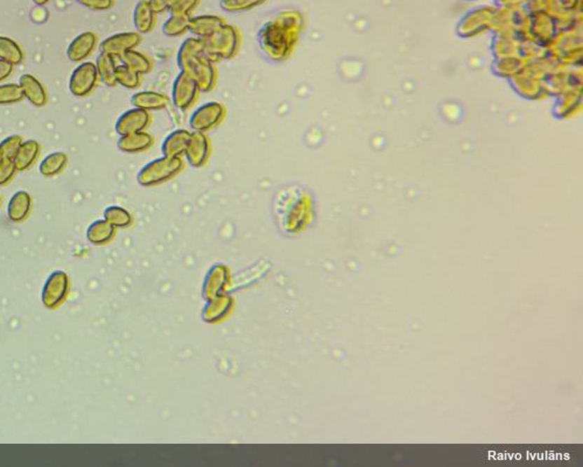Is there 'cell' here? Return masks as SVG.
<instances>
[{
    "label": "cell",
    "instance_id": "obj_1",
    "mask_svg": "<svg viewBox=\"0 0 583 467\" xmlns=\"http://www.w3.org/2000/svg\"><path fill=\"white\" fill-rule=\"evenodd\" d=\"M302 27L301 14L296 11H284L265 22L258 32V42L268 59L284 61L291 56L299 32Z\"/></svg>",
    "mask_w": 583,
    "mask_h": 467
},
{
    "label": "cell",
    "instance_id": "obj_2",
    "mask_svg": "<svg viewBox=\"0 0 583 467\" xmlns=\"http://www.w3.org/2000/svg\"><path fill=\"white\" fill-rule=\"evenodd\" d=\"M177 63L180 71L198 84L200 92H209L216 87V68L205 54L201 39H186L177 50Z\"/></svg>",
    "mask_w": 583,
    "mask_h": 467
},
{
    "label": "cell",
    "instance_id": "obj_3",
    "mask_svg": "<svg viewBox=\"0 0 583 467\" xmlns=\"http://www.w3.org/2000/svg\"><path fill=\"white\" fill-rule=\"evenodd\" d=\"M205 54L212 62L229 60L236 55L240 46V35L236 27L224 24L207 38L201 39Z\"/></svg>",
    "mask_w": 583,
    "mask_h": 467
},
{
    "label": "cell",
    "instance_id": "obj_4",
    "mask_svg": "<svg viewBox=\"0 0 583 467\" xmlns=\"http://www.w3.org/2000/svg\"><path fill=\"white\" fill-rule=\"evenodd\" d=\"M184 169L181 158L161 156L146 163L137 175V181L143 187H156L177 176Z\"/></svg>",
    "mask_w": 583,
    "mask_h": 467
},
{
    "label": "cell",
    "instance_id": "obj_5",
    "mask_svg": "<svg viewBox=\"0 0 583 467\" xmlns=\"http://www.w3.org/2000/svg\"><path fill=\"white\" fill-rule=\"evenodd\" d=\"M226 117V108L219 102H208L198 106L189 118V125L193 131H212L217 127Z\"/></svg>",
    "mask_w": 583,
    "mask_h": 467
},
{
    "label": "cell",
    "instance_id": "obj_6",
    "mask_svg": "<svg viewBox=\"0 0 583 467\" xmlns=\"http://www.w3.org/2000/svg\"><path fill=\"white\" fill-rule=\"evenodd\" d=\"M69 291V277L63 270L49 275L42 291V303L46 308L56 309L62 305Z\"/></svg>",
    "mask_w": 583,
    "mask_h": 467
},
{
    "label": "cell",
    "instance_id": "obj_7",
    "mask_svg": "<svg viewBox=\"0 0 583 467\" xmlns=\"http://www.w3.org/2000/svg\"><path fill=\"white\" fill-rule=\"evenodd\" d=\"M198 92L200 90L195 81L188 76L187 74L180 71L175 77L172 88V102L174 106L186 111L194 105L198 99Z\"/></svg>",
    "mask_w": 583,
    "mask_h": 467
},
{
    "label": "cell",
    "instance_id": "obj_8",
    "mask_svg": "<svg viewBox=\"0 0 583 467\" xmlns=\"http://www.w3.org/2000/svg\"><path fill=\"white\" fill-rule=\"evenodd\" d=\"M98 81L96 64L92 62H84L74 70L70 77V92L76 97H83L94 90Z\"/></svg>",
    "mask_w": 583,
    "mask_h": 467
},
{
    "label": "cell",
    "instance_id": "obj_9",
    "mask_svg": "<svg viewBox=\"0 0 583 467\" xmlns=\"http://www.w3.org/2000/svg\"><path fill=\"white\" fill-rule=\"evenodd\" d=\"M184 155L193 168H202L205 166L210 155V141L205 133L191 132Z\"/></svg>",
    "mask_w": 583,
    "mask_h": 467
},
{
    "label": "cell",
    "instance_id": "obj_10",
    "mask_svg": "<svg viewBox=\"0 0 583 467\" xmlns=\"http://www.w3.org/2000/svg\"><path fill=\"white\" fill-rule=\"evenodd\" d=\"M151 123L149 112L143 109L133 108L124 112L116 123V132L119 135L132 134L145 131Z\"/></svg>",
    "mask_w": 583,
    "mask_h": 467
},
{
    "label": "cell",
    "instance_id": "obj_11",
    "mask_svg": "<svg viewBox=\"0 0 583 467\" xmlns=\"http://www.w3.org/2000/svg\"><path fill=\"white\" fill-rule=\"evenodd\" d=\"M142 41L139 33L136 32H124L118 34L111 35L101 42L100 49L101 53L108 55L121 56L123 53L128 52L139 45Z\"/></svg>",
    "mask_w": 583,
    "mask_h": 467
},
{
    "label": "cell",
    "instance_id": "obj_12",
    "mask_svg": "<svg viewBox=\"0 0 583 467\" xmlns=\"http://www.w3.org/2000/svg\"><path fill=\"white\" fill-rule=\"evenodd\" d=\"M96 41H97V38L92 32H84L74 39L68 47V50H67L68 59L73 62H81L87 59L94 50Z\"/></svg>",
    "mask_w": 583,
    "mask_h": 467
},
{
    "label": "cell",
    "instance_id": "obj_13",
    "mask_svg": "<svg viewBox=\"0 0 583 467\" xmlns=\"http://www.w3.org/2000/svg\"><path fill=\"white\" fill-rule=\"evenodd\" d=\"M191 134V132L181 128L167 135L161 145V152L163 155L170 156V158H181V155L186 152Z\"/></svg>",
    "mask_w": 583,
    "mask_h": 467
},
{
    "label": "cell",
    "instance_id": "obj_14",
    "mask_svg": "<svg viewBox=\"0 0 583 467\" xmlns=\"http://www.w3.org/2000/svg\"><path fill=\"white\" fill-rule=\"evenodd\" d=\"M224 24L226 21L217 15H198L189 19L188 31L191 32L196 38L205 39Z\"/></svg>",
    "mask_w": 583,
    "mask_h": 467
},
{
    "label": "cell",
    "instance_id": "obj_15",
    "mask_svg": "<svg viewBox=\"0 0 583 467\" xmlns=\"http://www.w3.org/2000/svg\"><path fill=\"white\" fill-rule=\"evenodd\" d=\"M19 85L22 89L25 97L27 98L34 106L41 108L47 104L48 98H47L45 88L42 87V84L33 75H29V74L22 75L20 77Z\"/></svg>",
    "mask_w": 583,
    "mask_h": 467
},
{
    "label": "cell",
    "instance_id": "obj_16",
    "mask_svg": "<svg viewBox=\"0 0 583 467\" xmlns=\"http://www.w3.org/2000/svg\"><path fill=\"white\" fill-rule=\"evenodd\" d=\"M135 108L143 109L146 111H159L168 106V98L156 91H140L132 95L130 99Z\"/></svg>",
    "mask_w": 583,
    "mask_h": 467
},
{
    "label": "cell",
    "instance_id": "obj_17",
    "mask_svg": "<svg viewBox=\"0 0 583 467\" xmlns=\"http://www.w3.org/2000/svg\"><path fill=\"white\" fill-rule=\"evenodd\" d=\"M153 137L146 132H137L132 134L121 135L117 147L119 151L125 153H142L151 148L153 145Z\"/></svg>",
    "mask_w": 583,
    "mask_h": 467
},
{
    "label": "cell",
    "instance_id": "obj_18",
    "mask_svg": "<svg viewBox=\"0 0 583 467\" xmlns=\"http://www.w3.org/2000/svg\"><path fill=\"white\" fill-rule=\"evenodd\" d=\"M31 196L26 191H17L11 197L7 207V216L14 223L24 222L31 211Z\"/></svg>",
    "mask_w": 583,
    "mask_h": 467
},
{
    "label": "cell",
    "instance_id": "obj_19",
    "mask_svg": "<svg viewBox=\"0 0 583 467\" xmlns=\"http://www.w3.org/2000/svg\"><path fill=\"white\" fill-rule=\"evenodd\" d=\"M156 14L149 5V0H140L133 12V24L137 31L142 34L152 31L156 24Z\"/></svg>",
    "mask_w": 583,
    "mask_h": 467
},
{
    "label": "cell",
    "instance_id": "obj_20",
    "mask_svg": "<svg viewBox=\"0 0 583 467\" xmlns=\"http://www.w3.org/2000/svg\"><path fill=\"white\" fill-rule=\"evenodd\" d=\"M40 145L35 140H26L18 149L17 155L13 159L14 167L19 172L31 168L32 165L38 159Z\"/></svg>",
    "mask_w": 583,
    "mask_h": 467
},
{
    "label": "cell",
    "instance_id": "obj_21",
    "mask_svg": "<svg viewBox=\"0 0 583 467\" xmlns=\"http://www.w3.org/2000/svg\"><path fill=\"white\" fill-rule=\"evenodd\" d=\"M119 59L122 61V64L139 75L149 74L152 69L151 60L147 59L144 54L137 52L135 49H130L128 52L123 53L122 55L119 56Z\"/></svg>",
    "mask_w": 583,
    "mask_h": 467
},
{
    "label": "cell",
    "instance_id": "obj_22",
    "mask_svg": "<svg viewBox=\"0 0 583 467\" xmlns=\"http://www.w3.org/2000/svg\"><path fill=\"white\" fill-rule=\"evenodd\" d=\"M96 68H97L98 77H101L102 82L108 87H115L117 84V82H116V68H117V66H116L115 57L108 55L105 53H101L97 56Z\"/></svg>",
    "mask_w": 583,
    "mask_h": 467
},
{
    "label": "cell",
    "instance_id": "obj_23",
    "mask_svg": "<svg viewBox=\"0 0 583 467\" xmlns=\"http://www.w3.org/2000/svg\"><path fill=\"white\" fill-rule=\"evenodd\" d=\"M68 156L62 152L50 153L40 163V173L46 177L55 176L67 166Z\"/></svg>",
    "mask_w": 583,
    "mask_h": 467
},
{
    "label": "cell",
    "instance_id": "obj_24",
    "mask_svg": "<svg viewBox=\"0 0 583 467\" xmlns=\"http://www.w3.org/2000/svg\"><path fill=\"white\" fill-rule=\"evenodd\" d=\"M0 60L18 66L24 60V53L13 40L6 36H0Z\"/></svg>",
    "mask_w": 583,
    "mask_h": 467
},
{
    "label": "cell",
    "instance_id": "obj_25",
    "mask_svg": "<svg viewBox=\"0 0 583 467\" xmlns=\"http://www.w3.org/2000/svg\"><path fill=\"white\" fill-rule=\"evenodd\" d=\"M114 233L115 230L108 221H97L89 226L87 237L92 244H104L111 239Z\"/></svg>",
    "mask_w": 583,
    "mask_h": 467
},
{
    "label": "cell",
    "instance_id": "obj_26",
    "mask_svg": "<svg viewBox=\"0 0 583 467\" xmlns=\"http://www.w3.org/2000/svg\"><path fill=\"white\" fill-rule=\"evenodd\" d=\"M189 15H170L163 26V34L170 38H175L184 34L188 31Z\"/></svg>",
    "mask_w": 583,
    "mask_h": 467
},
{
    "label": "cell",
    "instance_id": "obj_27",
    "mask_svg": "<svg viewBox=\"0 0 583 467\" xmlns=\"http://www.w3.org/2000/svg\"><path fill=\"white\" fill-rule=\"evenodd\" d=\"M116 82L126 89H136L139 87L140 75L122 64L116 68Z\"/></svg>",
    "mask_w": 583,
    "mask_h": 467
},
{
    "label": "cell",
    "instance_id": "obj_28",
    "mask_svg": "<svg viewBox=\"0 0 583 467\" xmlns=\"http://www.w3.org/2000/svg\"><path fill=\"white\" fill-rule=\"evenodd\" d=\"M22 144L20 135H10L0 142V161H13Z\"/></svg>",
    "mask_w": 583,
    "mask_h": 467
},
{
    "label": "cell",
    "instance_id": "obj_29",
    "mask_svg": "<svg viewBox=\"0 0 583 467\" xmlns=\"http://www.w3.org/2000/svg\"><path fill=\"white\" fill-rule=\"evenodd\" d=\"M24 97V92L19 84L8 83L0 85V105L19 103Z\"/></svg>",
    "mask_w": 583,
    "mask_h": 467
},
{
    "label": "cell",
    "instance_id": "obj_30",
    "mask_svg": "<svg viewBox=\"0 0 583 467\" xmlns=\"http://www.w3.org/2000/svg\"><path fill=\"white\" fill-rule=\"evenodd\" d=\"M265 0H221L219 6L226 12H243L259 6Z\"/></svg>",
    "mask_w": 583,
    "mask_h": 467
},
{
    "label": "cell",
    "instance_id": "obj_31",
    "mask_svg": "<svg viewBox=\"0 0 583 467\" xmlns=\"http://www.w3.org/2000/svg\"><path fill=\"white\" fill-rule=\"evenodd\" d=\"M104 217L112 225L126 226L131 223L129 212L119 207H110L104 211Z\"/></svg>",
    "mask_w": 583,
    "mask_h": 467
},
{
    "label": "cell",
    "instance_id": "obj_32",
    "mask_svg": "<svg viewBox=\"0 0 583 467\" xmlns=\"http://www.w3.org/2000/svg\"><path fill=\"white\" fill-rule=\"evenodd\" d=\"M198 3L200 0H174L168 11L170 15H189Z\"/></svg>",
    "mask_w": 583,
    "mask_h": 467
},
{
    "label": "cell",
    "instance_id": "obj_33",
    "mask_svg": "<svg viewBox=\"0 0 583 467\" xmlns=\"http://www.w3.org/2000/svg\"><path fill=\"white\" fill-rule=\"evenodd\" d=\"M15 172L13 161H0V187L10 182Z\"/></svg>",
    "mask_w": 583,
    "mask_h": 467
},
{
    "label": "cell",
    "instance_id": "obj_34",
    "mask_svg": "<svg viewBox=\"0 0 583 467\" xmlns=\"http://www.w3.org/2000/svg\"><path fill=\"white\" fill-rule=\"evenodd\" d=\"M82 6L92 11H107L114 5V0H77Z\"/></svg>",
    "mask_w": 583,
    "mask_h": 467
},
{
    "label": "cell",
    "instance_id": "obj_35",
    "mask_svg": "<svg viewBox=\"0 0 583 467\" xmlns=\"http://www.w3.org/2000/svg\"><path fill=\"white\" fill-rule=\"evenodd\" d=\"M173 1L174 0H149V5L156 13H161V12L170 10Z\"/></svg>",
    "mask_w": 583,
    "mask_h": 467
},
{
    "label": "cell",
    "instance_id": "obj_36",
    "mask_svg": "<svg viewBox=\"0 0 583 467\" xmlns=\"http://www.w3.org/2000/svg\"><path fill=\"white\" fill-rule=\"evenodd\" d=\"M12 70H13V64H11L10 62H6L4 60H0V82L10 76Z\"/></svg>",
    "mask_w": 583,
    "mask_h": 467
},
{
    "label": "cell",
    "instance_id": "obj_37",
    "mask_svg": "<svg viewBox=\"0 0 583 467\" xmlns=\"http://www.w3.org/2000/svg\"><path fill=\"white\" fill-rule=\"evenodd\" d=\"M50 0H33V3L38 6H43L46 4H48Z\"/></svg>",
    "mask_w": 583,
    "mask_h": 467
},
{
    "label": "cell",
    "instance_id": "obj_38",
    "mask_svg": "<svg viewBox=\"0 0 583 467\" xmlns=\"http://www.w3.org/2000/svg\"><path fill=\"white\" fill-rule=\"evenodd\" d=\"M0 201H1V200H0Z\"/></svg>",
    "mask_w": 583,
    "mask_h": 467
}]
</instances>
